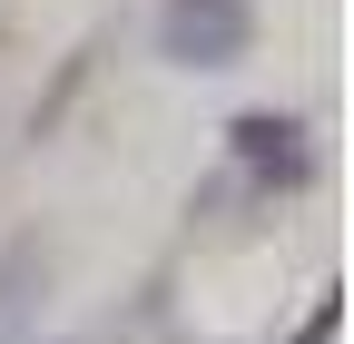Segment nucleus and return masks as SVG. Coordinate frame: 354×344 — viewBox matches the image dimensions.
I'll return each instance as SVG.
<instances>
[{"mask_svg":"<svg viewBox=\"0 0 354 344\" xmlns=\"http://www.w3.org/2000/svg\"><path fill=\"white\" fill-rule=\"evenodd\" d=\"M30 276H39L30 256H0V344H10V334H20V315H30Z\"/></svg>","mask_w":354,"mask_h":344,"instance_id":"2","label":"nucleus"},{"mask_svg":"<svg viewBox=\"0 0 354 344\" xmlns=\"http://www.w3.org/2000/svg\"><path fill=\"white\" fill-rule=\"evenodd\" d=\"M158 39H167V59H187V69H227L246 50V0H167Z\"/></svg>","mask_w":354,"mask_h":344,"instance_id":"1","label":"nucleus"}]
</instances>
